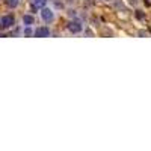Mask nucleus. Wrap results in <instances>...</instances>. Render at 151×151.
<instances>
[{
  "label": "nucleus",
  "mask_w": 151,
  "mask_h": 151,
  "mask_svg": "<svg viewBox=\"0 0 151 151\" xmlns=\"http://www.w3.org/2000/svg\"><path fill=\"white\" fill-rule=\"evenodd\" d=\"M14 26V17L12 15H3L0 18V27L2 29H9Z\"/></svg>",
  "instance_id": "1"
},
{
  "label": "nucleus",
  "mask_w": 151,
  "mask_h": 151,
  "mask_svg": "<svg viewBox=\"0 0 151 151\" xmlns=\"http://www.w3.org/2000/svg\"><path fill=\"white\" fill-rule=\"evenodd\" d=\"M67 27H68V30H70L71 33H79V32H82V24H80L79 21H70Z\"/></svg>",
  "instance_id": "2"
},
{
  "label": "nucleus",
  "mask_w": 151,
  "mask_h": 151,
  "mask_svg": "<svg viewBox=\"0 0 151 151\" xmlns=\"http://www.w3.org/2000/svg\"><path fill=\"white\" fill-rule=\"evenodd\" d=\"M41 17H42V20H44L45 23L52 21V20H53V11L44 6V8H42V11H41Z\"/></svg>",
  "instance_id": "3"
},
{
  "label": "nucleus",
  "mask_w": 151,
  "mask_h": 151,
  "mask_svg": "<svg viewBox=\"0 0 151 151\" xmlns=\"http://www.w3.org/2000/svg\"><path fill=\"white\" fill-rule=\"evenodd\" d=\"M33 35H35V36H38V38H42V36H50V30H48V27L41 26V27H38V29L33 32Z\"/></svg>",
  "instance_id": "4"
},
{
  "label": "nucleus",
  "mask_w": 151,
  "mask_h": 151,
  "mask_svg": "<svg viewBox=\"0 0 151 151\" xmlns=\"http://www.w3.org/2000/svg\"><path fill=\"white\" fill-rule=\"evenodd\" d=\"M45 3H47V0H32V2H30V5H32L35 9H36V8H44Z\"/></svg>",
  "instance_id": "5"
},
{
  "label": "nucleus",
  "mask_w": 151,
  "mask_h": 151,
  "mask_svg": "<svg viewBox=\"0 0 151 151\" xmlns=\"http://www.w3.org/2000/svg\"><path fill=\"white\" fill-rule=\"evenodd\" d=\"M33 21H35L33 15H24V17H23V23L26 24V26H30V24H33Z\"/></svg>",
  "instance_id": "6"
},
{
  "label": "nucleus",
  "mask_w": 151,
  "mask_h": 151,
  "mask_svg": "<svg viewBox=\"0 0 151 151\" xmlns=\"http://www.w3.org/2000/svg\"><path fill=\"white\" fill-rule=\"evenodd\" d=\"M18 3H20V0H6V5H8V8H11V9L17 8Z\"/></svg>",
  "instance_id": "7"
},
{
  "label": "nucleus",
  "mask_w": 151,
  "mask_h": 151,
  "mask_svg": "<svg viewBox=\"0 0 151 151\" xmlns=\"http://www.w3.org/2000/svg\"><path fill=\"white\" fill-rule=\"evenodd\" d=\"M136 18H137V20H142V18H145V14H144L142 11H137V12H136Z\"/></svg>",
  "instance_id": "8"
},
{
  "label": "nucleus",
  "mask_w": 151,
  "mask_h": 151,
  "mask_svg": "<svg viewBox=\"0 0 151 151\" xmlns=\"http://www.w3.org/2000/svg\"><path fill=\"white\" fill-rule=\"evenodd\" d=\"M24 35H26V36H30V35H33V30H32V29L27 26V29L24 30Z\"/></svg>",
  "instance_id": "9"
}]
</instances>
